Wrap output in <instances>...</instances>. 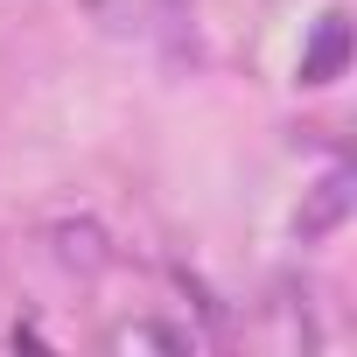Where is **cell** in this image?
Masks as SVG:
<instances>
[{
    "instance_id": "6da1fadb",
    "label": "cell",
    "mask_w": 357,
    "mask_h": 357,
    "mask_svg": "<svg viewBox=\"0 0 357 357\" xmlns=\"http://www.w3.org/2000/svg\"><path fill=\"white\" fill-rule=\"evenodd\" d=\"M336 56H343V29H336V22H329V36H322V43H315V63H308V84H322V77H329V70H336Z\"/></svg>"
}]
</instances>
